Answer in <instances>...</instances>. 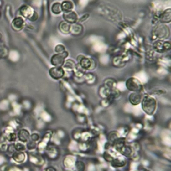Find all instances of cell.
<instances>
[{
  "label": "cell",
  "instance_id": "cell-16",
  "mask_svg": "<svg viewBox=\"0 0 171 171\" xmlns=\"http://www.w3.org/2000/svg\"><path fill=\"white\" fill-rule=\"evenodd\" d=\"M52 12L53 13L58 15L62 13V7H61V3L60 2H55L53 3L52 6Z\"/></svg>",
  "mask_w": 171,
  "mask_h": 171
},
{
  "label": "cell",
  "instance_id": "cell-22",
  "mask_svg": "<svg viewBox=\"0 0 171 171\" xmlns=\"http://www.w3.org/2000/svg\"><path fill=\"white\" fill-rule=\"evenodd\" d=\"M81 163H82V162H78L76 164V167H77L78 171H84V164L82 165V167H81V166H80Z\"/></svg>",
  "mask_w": 171,
  "mask_h": 171
},
{
  "label": "cell",
  "instance_id": "cell-6",
  "mask_svg": "<svg viewBox=\"0 0 171 171\" xmlns=\"http://www.w3.org/2000/svg\"><path fill=\"white\" fill-rule=\"evenodd\" d=\"M154 49L158 52H163V50L169 49L170 48V44L169 42H163L162 41H157L154 44Z\"/></svg>",
  "mask_w": 171,
  "mask_h": 171
},
{
  "label": "cell",
  "instance_id": "cell-23",
  "mask_svg": "<svg viewBox=\"0 0 171 171\" xmlns=\"http://www.w3.org/2000/svg\"><path fill=\"white\" fill-rule=\"evenodd\" d=\"M88 17H89V14H85V15H84V16H82L81 17V18H80V19H79V22H84L86 19H88Z\"/></svg>",
  "mask_w": 171,
  "mask_h": 171
},
{
  "label": "cell",
  "instance_id": "cell-19",
  "mask_svg": "<svg viewBox=\"0 0 171 171\" xmlns=\"http://www.w3.org/2000/svg\"><path fill=\"white\" fill-rule=\"evenodd\" d=\"M124 163L123 161H120V160H114L112 161V165L114 166V167H122V166L124 165Z\"/></svg>",
  "mask_w": 171,
  "mask_h": 171
},
{
  "label": "cell",
  "instance_id": "cell-13",
  "mask_svg": "<svg viewBox=\"0 0 171 171\" xmlns=\"http://www.w3.org/2000/svg\"><path fill=\"white\" fill-rule=\"evenodd\" d=\"M170 9H168L160 15V19L163 23H169L170 22Z\"/></svg>",
  "mask_w": 171,
  "mask_h": 171
},
{
  "label": "cell",
  "instance_id": "cell-8",
  "mask_svg": "<svg viewBox=\"0 0 171 171\" xmlns=\"http://www.w3.org/2000/svg\"><path fill=\"white\" fill-rule=\"evenodd\" d=\"M83 32V26L80 23H73L71 24V26H70V31L73 35L75 36H78L80 35Z\"/></svg>",
  "mask_w": 171,
  "mask_h": 171
},
{
  "label": "cell",
  "instance_id": "cell-3",
  "mask_svg": "<svg viewBox=\"0 0 171 171\" xmlns=\"http://www.w3.org/2000/svg\"><path fill=\"white\" fill-rule=\"evenodd\" d=\"M127 86L128 90L133 92H139L142 89V86L139 80L134 78H130L127 80Z\"/></svg>",
  "mask_w": 171,
  "mask_h": 171
},
{
  "label": "cell",
  "instance_id": "cell-14",
  "mask_svg": "<svg viewBox=\"0 0 171 171\" xmlns=\"http://www.w3.org/2000/svg\"><path fill=\"white\" fill-rule=\"evenodd\" d=\"M141 95L138 93H133L130 96V101L134 105H137L140 102Z\"/></svg>",
  "mask_w": 171,
  "mask_h": 171
},
{
  "label": "cell",
  "instance_id": "cell-5",
  "mask_svg": "<svg viewBox=\"0 0 171 171\" xmlns=\"http://www.w3.org/2000/svg\"><path fill=\"white\" fill-rule=\"evenodd\" d=\"M49 73L54 79L61 78L64 75V71L62 67H54L49 70Z\"/></svg>",
  "mask_w": 171,
  "mask_h": 171
},
{
  "label": "cell",
  "instance_id": "cell-15",
  "mask_svg": "<svg viewBox=\"0 0 171 171\" xmlns=\"http://www.w3.org/2000/svg\"><path fill=\"white\" fill-rule=\"evenodd\" d=\"M29 137V134L26 130H20L19 132L18 133V138L22 142H26L28 140Z\"/></svg>",
  "mask_w": 171,
  "mask_h": 171
},
{
  "label": "cell",
  "instance_id": "cell-2",
  "mask_svg": "<svg viewBox=\"0 0 171 171\" xmlns=\"http://www.w3.org/2000/svg\"><path fill=\"white\" fill-rule=\"evenodd\" d=\"M68 56V52L64 51L61 54L54 55L51 58V63L55 67H62L64 64L65 59Z\"/></svg>",
  "mask_w": 171,
  "mask_h": 171
},
{
  "label": "cell",
  "instance_id": "cell-17",
  "mask_svg": "<svg viewBox=\"0 0 171 171\" xmlns=\"http://www.w3.org/2000/svg\"><path fill=\"white\" fill-rule=\"evenodd\" d=\"M26 158V156L23 153H16L13 155V159L18 163H22Z\"/></svg>",
  "mask_w": 171,
  "mask_h": 171
},
{
  "label": "cell",
  "instance_id": "cell-10",
  "mask_svg": "<svg viewBox=\"0 0 171 171\" xmlns=\"http://www.w3.org/2000/svg\"><path fill=\"white\" fill-rule=\"evenodd\" d=\"M12 26L13 28L17 30H19L23 28L24 26V20L21 17H17L13 20Z\"/></svg>",
  "mask_w": 171,
  "mask_h": 171
},
{
  "label": "cell",
  "instance_id": "cell-25",
  "mask_svg": "<svg viewBox=\"0 0 171 171\" xmlns=\"http://www.w3.org/2000/svg\"><path fill=\"white\" fill-rule=\"evenodd\" d=\"M46 171H56V170H55V169L53 168H48L46 170Z\"/></svg>",
  "mask_w": 171,
  "mask_h": 171
},
{
  "label": "cell",
  "instance_id": "cell-20",
  "mask_svg": "<svg viewBox=\"0 0 171 171\" xmlns=\"http://www.w3.org/2000/svg\"><path fill=\"white\" fill-rule=\"evenodd\" d=\"M38 13L36 12H34L33 14L32 15V16L29 18V19L32 22H35V21H36V20L38 19Z\"/></svg>",
  "mask_w": 171,
  "mask_h": 171
},
{
  "label": "cell",
  "instance_id": "cell-24",
  "mask_svg": "<svg viewBox=\"0 0 171 171\" xmlns=\"http://www.w3.org/2000/svg\"><path fill=\"white\" fill-rule=\"evenodd\" d=\"M16 136L15 134H9V140L11 141H13V140H16Z\"/></svg>",
  "mask_w": 171,
  "mask_h": 171
},
{
  "label": "cell",
  "instance_id": "cell-4",
  "mask_svg": "<svg viewBox=\"0 0 171 171\" xmlns=\"http://www.w3.org/2000/svg\"><path fill=\"white\" fill-rule=\"evenodd\" d=\"M63 18L65 22L70 24H73L76 23L78 21V15L77 13L74 11H70L68 12H64L63 14Z\"/></svg>",
  "mask_w": 171,
  "mask_h": 171
},
{
  "label": "cell",
  "instance_id": "cell-12",
  "mask_svg": "<svg viewBox=\"0 0 171 171\" xmlns=\"http://www.w3.org/2000/svg\"><path fill=\"white\" fill-rule=\"evenodd\" d=\"M70 26H71V24L67 23L66 22H61L59 24V29L62 33L67 34L70 33Z\"/></svg>",
  "mask_w": 171,
  "mask_h": 171
},
{
  "label": "cell",
  "instance_id": "cell-11",
  "mask_svg": "<svg viewBox=\"0 0 171 171\" xmlns=\"http://www.w3.org/2000/svg\"><path fill=\"white\" fill-rule=\"evenodd\" d=\"M82 59H80V60H79L80 66H81L83 68L86 69V70L91 68V66L92 65V60L85 58L84 56H82Z\"/></svg>",
  "mask_w": 171,
  "mask_h": 171
},
{
  "label": "cell",
  "instance_id": "cell-18",
  "mask_svg": "<svg viewBox=\"0 0 171 171\" xmlns=\"http://www.w3.org/2000/svg\"><path fill=\"white\" fill-rule=\"evenodd\" d=\"M64 51H66V49H65V46L62 44H58L55 48V52L58 54L63 53Z\"/></svg>",
  "mask_w": 171,
  "mask_h": 171
},
{
  "label": "cell",
  "instance_id": "cell-7",
  "mask_svg": "<svg viewBox=\"0 0 171 171\" xmlns=\"http://www.w3.org/2000/svg\"><path fill=\"white\" fill-rule=\"evenodd\" d=\"M20 14L26 18H29L34 13L33 9L28 6H23L19 9Z\"/></svg>",
  "mask_w": 171,
  "mask_h": 171
},
{
  "label": "cell",
  "instance_id": "cell-21",
  "mask_svg": "<svg viewBox=\"0 0 171 171\" xmlns=\"http://www.w3.org/2000/svg\"><path fill=\"white\" fill-rule=\"evenodd\" d=\"M25 149V147L22 144L18 143L16 145V150H17L18 151H22V150H23Z\"/></svg>",
  "mask_w": 171,
  "mask_h": 171
},
{
  "label": "cell",
  "instance_id": "cell-9",
  "mask_svg": "<svg viewBox=\"0 0 171 171\" xmlns=\"http://www.w3.org/2000/svg\"><path fill=\"white\" fill-rule=\"evenodd\" d=\"M62 10L64 12H68L72 11L74 8V3L70 0H64L61 3Z\"/></svg>",
  "mask_w": 171,
  "mask_h": 171
},
{
  "label": "cell",
  "instance_id": "cell-1",
  "mask_svg": "<svg viewBox=\"0 0 171 171\" xmlns=\"http://www.w3.org/2000/svg\"><path fill=\"white\" fill-rule=\"evenodd\" d=\"M142 108L144 110V111L149 114L151 115L154 113L156 109V100L150 97H145L143 100H142Z\"/></svg>",
  "mask_w": 171,
  "mask_h": 171
}]
</instances>
